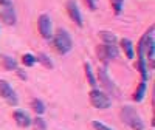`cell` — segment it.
Here are the masks:
<instances>
[{"label":"cell","instance_id":"2","mask_svg":"<svg viewBox=\"0 0 155 130\" xmlns=\"http://www.w3.org/2000/svg\"><path fill=\"white\" fill-rule=\"evenodd\" d=\"M53 47H54V50L58 51L59 54L70 53L71 48H73V41H71L70 33L67 30H64V28L58 30V33L53 37Z\"/></svg>","mask_w":155,"mask_h":130},{"label":"cell","instance_id":"18","mask_svg":"<svg viewBox=\"0 0 155 130\" xmlns=\"http://www.w3.org/2000/svg\"><path fill=\"white\" fill-rule=\"evenodd\" d=\"M31 107H33V110L37 113V115H44L45 113V104L41 101V99H33V102H31Z\"/></svg>","mask_w":155,"mask_h":130},{"label":"cell","instance_id":"5","mask_svg":"<svg viewBox=\"0 0 155 130\" xmlns=\"http://www.w3.org/2000/svg\"><path fill=\"white\" fill-rule=\"evenodd\" d=\"M0 96H2L9 106H17V95L14 92V88H12V85L5 79H0Z\"/></svg>","mask_w":155,"mask_h":130},{"label":"cell","instance_id":"7","mask_svg":"<svg viewBox=\"0 0 155 130\" xmlns=\"http://www.w3.org/2000/svg\"><path fill=\"white\" fill-rule=\"evenodd\" d=\"M65 9H67V14L68 17L78 25V27H82L84 25V20H82V14H81V9L78 6L76 0H67L65 3Z\"/></svg>","mask_w":155,"mask_h":130},{"label":"cell","instance_id":"15","mask_svg":"<svg viewBox=\"0 0 155 130\" xmlns=\"http://www.w3.org/2000/svg\"><path fill=\"white\" fill-rule=\"evenodd\" d=\"M84 73H85V77H87V82L92 85V88H96L98 81H96V76H95V73L92 70V65H90L88 62L84 63Z\"/></svg>","mask_w":155,"mask_h":130},{"label":"cell","instance_id":"21","mask_svg":"<svg viewBox=\"0 0 155 130\" xmlns=\"http://www.w3.org/2000/svg\"><path fill=\"white\" fill-rule=\"evenodd\" d=\"M110 5L113 8V12L116 16H120L123 12V8H124V0H110Z\"/></svg>","mask_w":155,"mask_h":130},{"label":"cell","instance_id":"17","mask_svg":"<svg viewBox=\"0 0 155 130\" xmlns=\"http://www.w3.org/2000/svg\"><path fill=\"white\" fill-rule=\"evenodd\" d=\"M99 37H101V41L102 44H110V45H115L116 44V36L110 31H101L99 33Z\"/></svg>","mask_w":155,"mask_h":130},{"label":"cell","instance_id":"20","mask_svg":"<svg viewBox=\"0 0 155 130\" xmlns=\"http://www.w3.org/2000/svg\"><path fill=\"white\" fill-rule=\"evenodd\" d=\"M31 124L34 125L36 130H47V121L42 116H36L34 119H31Z\"/></svg>","mask_w":155,"mask_h":130},{"label":"cell","instance_id":"9","mask_svg":"<svg viewBox=\"0 0 155 130\" xmlns=\"http://www.w3.org/2000/svg\"><path fill=\"white\" fill-rule=\"evenodd\" d=\"M98 76H99V79H98V81L101 82L102 88H104L109 95H113V93L116 92V85L113 84L112 77L107 74L106 68H99V70H98Z\"/></svg>","mask_w":155,"mask_h":130},{"label":"cell","instance_id":"10","mask_svg":"<svg viewBox=\"0 0 155 130\" xmlns=\"http://www.w3.org/2000/svg\"><path fill=\"white\" fill-rule=\"evenodd\" d=\"M0 20L6 25H16L17 16H16V11L12 8V5L0 6Z\"/></svg>","mask_w":155,"mask_h":130},{"label":"cell","instance_id":"16","mask_svg":"<svg viewBox=\"0 0 155 130\" xmlns=\"http://www.w3.org/2000/svg\"><path fill=\"white\" fill-rule=\"evenodd\" d=\"M2 67L5 70H17V62L11 56H3L2 57Z\"/></svg>","mask_w":155,"mask_h":130},{"label":"cell","instance_id":"3","mask_svg":"<svg viewBox=\"0 0 155 130\" xmlns=\"http://www.w3.org/2000/svg\"><path fill=\"white\" fill-rule=\"evenodd\" d=\"M88 98H90V104H92L95 109L104 110V109H109L112 106V99L109 98V95L101 92L98 88H92V92L88 93Z\"/></svg>","mask_w":155,"mask_h":130},{"label":"cell","instance_id":"13","mask_svg":"<svg viewBox=\"0 0 155 130\" xmlns=\"http://www.w3.org/2000/svg\"><path fill=\"white\" fill-rule=\"evenodd\" d=\"M146 92H147V82L141 81V82L138 84L137 90H135V93L132 95V99H134L135 102H141V101L146 98Z\"/></svg>","mask_w":155,"mask_h":130},{"label":"cell","instance_id":"19","mask_svg":"<svg viewBox=\"0 0 155 130\" xmlns=\"http://www.w3.org/2000/svg\"><path fill=\"white\" fill-rule=\"evenodd\" d=\"M36 62H37V57L34 54H31V53H25L22 56V63L25 65V67H33Z\"/></svg>","mask_w":155,"mask_h":130},{"label":"cell","instance_id":"22","mask_svg":"<svg viewBox=\"0 0 155 130\" xmlns=\"http://www.w3.org/2000/svg\"><path fill=\"white\" fill-rule=\"evenodd\" d=\"M37 57V62H41L44 67H47V68H53V62H51V59L47 56V54H39V56H36Z\"/></svg>","mask_w":155,"mask_h":130},{"label":"cell","instance_id":"24","mask_svg":"<svg viewBox=\"0 0 155 130\" xmlns=\"http://www.w3.org/2000/svg\"><path fill=\"white\" fill-rule=\"evenodd\" d=\"M84 2H85V5L88 6L90 11H95L96 9V0H84Z\"/></svg>","mask_w":155,"mask_h":130},{"label":"cell","instance_id":"26","mask_svg":"<svg viewBox=\"0 0 155 130\" xmlns=\"http://www.w3.org/2000/svg\"><path fill=\"white\" fill-rule=\"evenodd\" d=\"M5 5H12L11 0H0V6H5Z\"/></svg>","mask_w":155,"mask_h":130},{"label":"cell","instance_id":"4","mask_svg":"<svg viewBox=\"0 0 155 130\" xmlns=\"http://www.w3.org/2000/svg\"><path fill=\"white\" fill-rule=\"evenodd\" d=\"M96 54H98L101 62L109 63V62H112V60H115L116 57H118V48H116V45L101 44L96 48Z\"/></svg>","mask_w":155,"mask_h":130},{"label":"cell","instance_id":"14","mask_svg":"<svg viewBox=\"0 0 155 130\" xmlns=\"http://www.w3.org/2000/svg\"><path fill=\"white\" fill-rule=\"evenodd\" d=\"M137 68L141 74V81L143 82H147L149 79V71H147V63H146V57H138L137 60Z\"/></svg>","mask_w":155,"mask_h":130},{"label":"cell","instance_id":"12","mask_svg":"<svg viewBox=\"0 0 155 130\" xmlns=\"http://www.w3.org/2000/svg\"><path fill=\"white\" fill-rule=\"evenodd\" d=\"M120 45H121V48H123L127 59H134L135 57V48H134V42L132 41H129V39H121Z\"/></svg>","mask_w":155,"mask_h":130},{"label":"cell","instance_id":"6","mask_svg":"<svg viewBox=\"0 0 155 130\" xmlns=\"http://www.w3.org/2000/svg\"><path fill=\"white\" fill-rule=\"evenodd\" d=\"M37 31L44 39H47V41L53 37V23H51V20L47 14L39 16V19H37Z\"/></svg>","mask_w":155,"mask_h":130},{"label":"cell","instance_id":"8","mask_svg":"<svg viewBox=\"0 0 155 130\" xmlns=\"http://www.w3.org/2000/svg\"><path fill=\"white\" fill-rule=\"evenodd\" d=\"M153 27H149V30L144 33V36L140 39L138 42V47H137V56L138 57H144V53H146V48L153 44Z\"/></svg>","mask_w":155,"mask_h":130},{"label":"cell","instance_id":"25","mask_svg":"<svg viewBox=\"0 0 155 130\" xmlns=\"http://www.w3.org/2000/svg\"><path fill=\"white\" fill-rule=\"evenodd\" d=\"M17 71V76L19 77H22V79H27V73H25L23 70H16Z\"/></svg>","mask_w":155,"mask_h":130},{"label":"cell","instance_id":"23","mask_svg":"<svg viewBox=\"0 0 155 130\" xmlns=\"http://www.w3.org/2000/svg\"><path fill=\"white\" fill-rule=\"evenodd\" d=\"M92 127H93L95 130H115V128H112V127H109V125H106V124H102V122H99V121H92Z\"/></svg>","mask_w":155,"mask_h":130},{"label":"cell","instance_id":"1","mask_svg":"<svg viewBox=\"0 0 155 130\" xmlns=\"http://www.w3.org/2000/svg\"><path fill=\"white\" fill-rule=\"evenodd\" d=\"M121 119L124 121L126 125H129L132 130H144L146 128V122L141 119V116L138 115V112L130 107V106H124L121 109Z\"/></svg>","mask_w":155,"mask_h":130},{"label":"cell","instance_id":"11","mask_svg":"<svg viewBox=\"0 0 155 130\" xmlns=\"http://www.w3.org/2000/svg\"><path fill=\"white\" fill-rule=\"evenodd\" d=\"M12 119H14L16 124H17L19 127H22V128H27V127L31 125V118H30V115L25 112V110H22V109L14 110V113H12Z\"/></svg>","mask_w":155,"mask_h":130}]
</instances>
